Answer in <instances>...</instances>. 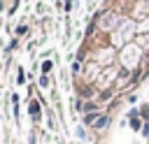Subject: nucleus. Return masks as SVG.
I'll return each mask as SVG.
<instances>
[{
    "label": "nucleus",
    "mask_w": 149,
    "mask_h": 144,
    "mask_svg": "<svg viewBox=\"0 0 149 144\" xmlns=\"http://www.w3.org/2000/svg\"><path fill=\"white\" fill-rule=\"evenodd\" d=\"M95 26H98V30L100 33H112V30H119V14L116 12H112V9H105V12H100V14H95V21H93Z\"/></svg>",
    "instance_id": "nucleus-1"
},
{
    "label": "nucleus",
    "mask_w": 149,
    "mask_h": 144,
    "mask_svg": "<svg viewBox=\"0 0 149 144\" xmlns=\"http://www.w3.org/2000/svg\"><path fill=\"white\" fill-rule=\"evenodd\" d=\"M28 109H30V116H33V121H40V116H42V107H40V102H35V100H30V105H28Z\"/></svg>",
    "instance_id": "nucleus-2"
},
{
    "label": "nucleus",
    "mask_w": 149,
    "mask_h": 144,
    "mask_svg": "<svg viewBox=\"0 0 149 144\" xmlns=\"http://www.w3.org/2000/svg\"><path fill=\"white\" fill-rule=\"evenodd\" d=\"M107 121H109V116H107V114H100V116H98V121L93 123V128H95V130H102V128L107 125Z\"/></svg>",
    "instance_id": "nucleus-3"
},
{
    "label": "nucleus",
    "mask_w": 149,
    "mask_h": 144,
    "mask_svg": "<svg viewBox=\"0 0 149 144\" xmlns=\"http://www.w3.org/2000/svg\"><path fill=\"white\" fill-rule=\"evenodd\" d=\"M137 30H140V33H142V35H144V33H147V30H149V16H144V19H142V21H140V23H137Z\"/></svg>",
    "instance_id": "nucleus-4"
},
{
    "label": "nucleus",
    "mask_w": 149,
    "mask_h": 144,
    "mask_svg": "<svg viewBox=\"0 0 149 144\" xmlns=\"http://www.w3.org/2000/svg\"><path fill=\"white\" fill-rule=\"evenodd\" d=\"M140 49H144V46H149V35H140L137 37V42H135Z\"/></svg>",
    "instance_id": "nucleus-5"
},
{
    "label": "nucleus",
    "mask_w": 149,
    "mask_h": 144,
    "mask_svg": "<svg viewBox=\"0 0 149 144\" xmlns=\"http://www.w3.org/2000/svg\"><path fill=\"white\" fill-rule=\"evenodd\" d=\"M84 111L88 114V111H98V102L93 100V102H84Z\"/></svg>",
    "instance_id": "nucleus-6"
},
{
    "label": "nucleus",
    "mask_w": 149,
    "mask_h": 144,
    "mask_svg": "<svg viewBox=\"0 0 149 144\" xmlns=\"http://www.w3.org/2000/svg\"><path fill=\"white\" fill-rule=\"evenodd\" d=\"M130 128H133V130H140V128H142L140 116H130Z\"/></svg>",
    "instance_id": "nucleus-7"
},
{
    "label": "nucleus",
    "mask_w": 149,
    "mask_h": 144,
    "mask_svg": "<svg viewBox=\"0 0 149 144\" xmlns=\"http://www.w3.org/2000/svg\"><path fill=\"white\" fill-rule=\"evenodd\" d=\"M70 70H72V74H79V72H81V60H72Z\"/></svg>",
    "instance_id": "nucleus-8"
},
{
    "label": "nucleus",
    "mask_w": 149,
    "mask_h": 144,
    "mask_svg": "<svg viewBox=\"0 0 149 144\" xmlns=\"http://www.w3.org/2000/svg\"><path fill=\"white\" fill-rule=\"evenodd\" d=\"M112 95H114V91H112V88H102V93H100V100H109Z\"/></svg>",
    "instance_id": "nucleus-9"
},
{
    "label": "nucleus",
    "mask_w": 149,
    "mask_h": 144,
    "mask_svg": "<svg viewBox=\"0 0 149 144\" xmlns=\"http://www.w3.org/2000/svg\"><path fill=\"white\" fill-rule=\"evenodd\" d=\"M51 67H54V63H51V60H44V63H42V72H44V74H47Z\"/></svg>",
    "instance_id": "nucleus-10"
},
{
    "label": "nucleus",
    "mask_w": 149,
    "mask_h": 144,
    "mask_svg": "<svg viewBox=\"0 0 149 144\" xmlns=\"http://www.w3.org/2000/svg\"><path fill=\"white\" fill-rule=\"evenodd\" d=\"M16 81H19V84H23V81H26V77H23V70H21V67H19V72H16Z\"/></svg>",
    "instance_id": "nucleus-11"
},
{
    "label": "nucleus",
    "mask_w": 149,
    "mask_h": 144,
    "mask_svg": "<svg viewBox=\"0 0 149 144\" xmlns=\"http://www.w3.org/2000/svg\"><path fill=\"white\" fill-rule=\"evenodd\" d=\"M140 116H144V118L149 121V107H142V109H140Z\"/></svg>",
    "instance_id": "nucleus-12"
},
{
    "label": "nucleus",
    "mask_w": 149,
    "mask_h": 144,
    "mask_svg": "<svg viewBox=\"0 0 149 144\" xmlns=\"http://www.w3.org/2000/svg\"><path fill=\"white\" fill-rule=\"evenodd\" d=\"M26 30H28L26 26H19V28H16V35H26Z\"/></svg>",
    "instance_id": "nucleus-13"
},
{
    "label": "nucleus",
    "mask_w": 149,
    "mask_h": 144,
    "mask_svg": "<svg viewBox=\"0 0 149 144\" xmlns=\"http://www.w3.org/2000/svg\"><path fill=\"white\" fill-rule=\"evenodd\" d=\"M40 84L42 86H49V77H40Z\"/></svg>",
    "instance_id": "nucleus-14"
},
{
    "label": "nucleus",
    "mask_w": 149,
    "mask_h": 144,
    "mask_svg": "<svg viewBox=\"0 0 149 144\" xmlns=\"http://www.w3.org/2000/svg\"><path fill=\"white\" fill-rule=\"evenodd\" d=\"M142 132H144V135H147V137H149V123H147V125H144V128H142Z\"/></svg>",
    "instance_id": "nucleus-15"
}]
</instances>
